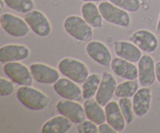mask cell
<instances>
[{
  "mask_svg": "<svg viewBox=\"0 0 160 133\" xmlns=\"http://www.w3.org/2000/svg\"><path fill=\"white\" fill-rule=\"evenodd\" d=\"M17 97L25 107L31 110H43L48 107L51 102V99L47 94L31 85L19 87L17 90Z\"/></svg>",
  "mask_w": 160,
  "mask_h": 133,
  "instance_id": "1",
  "label": "cell"
},
{
  "mask_svg": "<svg viewBox=\"0 0 160 133\" xmlns=\"http://www.w3.org/2000/svg\"><path fill=\"white\" fill-rule=\"evenodd\" d=\"M63 28L69 35L79 42H90L93 37V28L78 15L68 16L64 20Z\"/></svg>",
  "mask_w": 160,
  "mask_h": 133,
  "instance_id": "2",
  "label": "cell"
},
{
  "mask_svg": "<svg viewBox=\"0 0 160 133\" xmlns=\"http://www.w3.org/2000/svg\"><path fill=\"white\" fill-rule=\"evenodd\" d=\"M58 68L64 76L78 84L84 82L90 75L87 65L82 61L74 58H62L59 62Z\"/></svg>",
  "mask_w": 160,
  "mask_h": 133,
  "instance_id": "3",
  "label": "cell"
},
{
  "mask_svg": "<svg viewBox=\"0 0 160 133\" xmlns=\"http://www.w3.org/2000/svg\"><path fill=\"white\" fill-rule=\"evenodd\" d=\"M98 9L103 19L111 24L122 28H128L131 23L130 14L109 1H103L98 5Z\"/></svg>",
  "mask_w": 160,
  "mask_h": 133,
  "instance_id": "4",
  "label": "cell"
},
{
  "mask_svg": "<svg viewBox=\"0 0 160 133\" xmlns=\"http://www.w3.org/2000/svg\"><path fill=\"white\" fill-rule=\"evenodd\" d=\"M0 24L7 34L15 38L24 37L31 30L24 19L9 13L1 14Z\"/></svg>",
  "mask_w": 160,
  "mask_h": 133,
  "instance_id": "5",
  "label": "cell"
},
{
  "mask_svg": "<svg viewBox=\"0 0 160 133\" xmlns=\"http://www.w3.org/2000/svg\"><path fill=\"white\" fill-rule=\"evenodd\" d=\"M3 70L9 79L20 86L31 85L34 82L30 67L20 62L6 63L3 66Z\"/></svg>",
  "mask_w": 160,
  "mask_h": 133,
  "instance_id": "6",
  "label": "cell"
},
{
  "mask_svg": "<svg viewBox=\"0 0 160 133\" xmlns=\"http://www.w3.org/2000/svg\"><path fill=\"white\" fill-rule=\"evenodd\" d=\"M24 20L29 25L31 31L42 38L48 37L52 32L49 20L44 13L38 9H33L25 14Z\"/></svg>",
  "mask_w": 160,
  "mask_h": 133,
  "instance_id": "7",
  "label": "cell"
},
{
  "mask_svg": "<svg viewBox=\"0 0 160 133\" xmlns=\"http://www.w3.org/2000/svg\"><path fill=\"white\" fill-rule=\"evenodd\" d=\"M56 109L62 115L70 119L73 124L78 125L86 119V114L84 106L78 101L66 100L62 98L56 105Z\"/></svg>",
  "mask_w": 160,
  "mask_h": 133,
  "instance_id": "8",
  "label": "cell"
},
{
  "mask_svg": "<svg viewBox=\"0 0 160 133\" xmlns=\"http://www.w3.org/2000/svg\"><path fill=\"white\" fill-rule=\"evenodd\" d=\"M117 79L112 74L104 71L102 74V80L95 99L103 107L106 106L115 95L117 87Z\"/></svg>",
  "mask_w": 160,
  "mask_h": 133,
  "instance_id": "9",
  "label": "cell"
},
{
  "mask_svg": "<svg viewBox=\"0 0 160 133\" xmlns=\"http://www.w3.org/2000/svg\"><path fill=\"white\" fill-rule=\"evenodd\" d=\"M78 84L66 77L59 78L53 84V88L56 93L62 98L73 101H81L83 99L82 89Z\"/></svg>",
  "mask_w": 160,
  "mask_h": 133,
  "instance_id": "10",
  "label": "cell"
},
{
  "mask_svg": "<svg viewBox=\"0 0 160 133\" xmlns=\"http://www.w3.org/2000/svg\"><path fill=\"white\" fill-rule=\"evenodd\" d=\"M87 54L103 67H109L112 62V54L106 44L98 40L90 41L85 46Z\"/></svg>",
  "mask_w": 160,
  "mask_h": 133,
  "instance_id": "11",
  "label": "cell"
},
{
  "mask_svg": "<svg viewBox=\"0 0 160 133\" xmlns=\"http://www.w3.org/2000/svg\"><path fill=\"white\" fill-rule=\"evenodd\" d=\"M30 70L34 81L42 84H54L60 78L59 70L42 63H34Z\"/></svg>",
  "mask_w": 160,
  "mask_h": 133,
  "instance_id": "12",
  "label": "cell"
},
{
  "mask_svg": "<svg viewBox=\"0 0 160 133\" xmlns=\"http://www.w3.org/2000/svg\"><path fill=\"white\" fill-rule=\"evenodd\" d=\"M138 79L142 87H149L156 79V63L149 55H144L138 62Z\"/></svg>",
  "mask_w": 160,
  "mask_h": 133,
  "instance_id": "13",
  "label": "cell"
},
{
  "mask_svg": "<svg viewBox=\"0 0 160 133\" xmlns=\"http://www.w3.org/2000/svg\"><path fill=\"white\" fill-rule=\"evenodd\" d=\"M29 48L20 44H7L0 48V62L2 64L9 62H20L30 56Z\"/></svg>",
  "mask_w": 160,
  "mask_h": 133,
  "instance_id": "14",
  "label": "cell"
},
{
  "mask_svg": "<svg viewBox=\"0 0 160 133\" xmlns=\"http://www.w3.org/2000/svg\"><path fill=\"white\" fill-rule=\"evenodd\" d=\"M130 41L135 44L142 51L152 53L157 49L159 42L156 34L148 30L136 31L130 36Z\"/></svg>",
  "mask_w": 160,
  "mask_h": 133,
  "instance_id": "15",
  "label": "cell"
},
{
  "mask_svg": "<svg viewBox=\"0 0 160 133\" xmlns=\"http://www.w3.org/2000/svg\"><path fill=\"white\" fill-rule=\"evenodd\" d=\"M113 49L118 57L134 64L138 62L142 56V50L135 44L128 41H115Z\"/></svg>",
  "mask_w": 160,
  "mask_h": 133,
  "instance_id": "16",
  "label": "cell"
},
{
  "mask_svg": "<svg viewBox=\"0 0 160 133\" xmlns=\"http://www.w3.org/2000/svg\"><path fill=\"white\" fill-rule=\"evenodd\" d=\"M110 67L116 75L123 79L136 80L138 78V66L126 59L120 57L114 58L111 62Z\"/></svg>",
  "mask_w": 160,
  "mask_h": 133,
  "instance_id": "17",
  "label": "cell"
},
{
  "mask_svg": "<svg viewBox=\"0 0 160 133\" xmlns=\"http://www.w3.org/2000/svg\"><path fill=\"white\" fill-rule=\"evenodd\" d=\"M152 91L149 87H142L138 90L132 99L133 108L137 117L146 115L151 107Z\"/></svg>",
  "mask_w": 160,
  "mask_h": 133,
  "instance_id": "18",
  "label": "cell"
},
{
  "mask_svg": "<svg viewBox=\"0 0 160 133\" xmlns=\"http://www.w3.org/2000/svg\"><path fill=\"white\" fill-rule=\"evenodd\" d=\"M106 122L109 123L117 132H122L126 127V120L119 106L118 102L110 101L106 106Z\"/></svg>",
  "mask_w": 160,
  "mask_h": 133,
  "instance_id": "19",
  "label": "cell"
},
{
  "mask_svg": "<svg viewBox=\"0 0 160 133\" xmlns=\"http://www.w3.org/2000/svg\"><path fill=\"white\" fill-rule=\"evenodd\" d=\"M73 122L65 116L58 115L47 120L42 127V133H66L73 127Z\"/></svg>",
  "mask_w": 160,
  "mask_h": 133,
  "instance_id": "20",
  "label": "cell"
},
{
  "mask_svg": "<svg viewBox=\"0 0 160 133\" xmlns=\"http://www.w3.org/2000/svg\"><path fill=\"white\" fill-rule=\"evenodd\" d=\"M83 106L85 110L86 117L88 120L93 121L97 125H99L106 121L105 109H103V106H101L95 99L92 98L85 100Z\"/></svg>",
  "mask_w": 160,
  "mask_h": 133,
  "instance_id": "21",
  "label": "cell"
},
{
  "mask_svg": "<svg viewBox=\"0 0 160 133\" xmlns=\"http://www.w3.org/2000/svg\"><path fill=\"white\" fill-rule=\"evenodd\" d=\"M82 17L93 28H101L103 24V17L98 6L95 3H84L81 8Z\"/></svg>",
  "mask_w": 160,
  "mask_h": 133,
  "instance_id": "22",
  "label": "cell"
},
{
  "mask_svg": "<svg viewBox=\"0 0 160 133\" xmlns=\"http://www.w3.org/2000/svg\"><path fill=\"white\" fill-rule=\"evenodd\" d=\"M102 76L98 74L94 73L88 76V78L82 83L83 99L88 100L95 96L101 83Z\"/></svg>",
  "mask_w": 160,
  "mask_h": 133,
  "instance_id": "23",
  "label": "cell"
},
{
  "mask_svg": "<svg viewBox=\"0 0 160 133\" xmlns=\"http://www.w3.org/2000/svg\"><path fill=\"white\" fill-rule=\"evenodd\" d=\"M139 89V84L135 80H126L117 84L115 95L118 98H131Z\"/></svg>",
  "mask_w": 160,
  "mask_h": 133,
  "instance_id": "24",
  "label": "cell"
},
{
  "mask_svg": "<svg viewBox=\"0 0 160 133\" xmlns=\"http://www.w3.org/2000/svg\"><path fill=\"white\" fill-rule=\"evenodd\" d=\"M6 6L20 13L26 14L34 9L33 0H4Z\"/></svg>",
  "mask_w": 160,
  "mask_h": 133,
  "instance_id": "25",
  "label": "cell"
},
{
  "mask_svg": "<svg viewBox=\"0 0 160 133\" xmlns=\"http://www.w3.org/2000/svg\"><path fill=\"white\" fill-rule=\"evenodd\" d=\"M119 106L122 111V114L124 116L125 120L128 124H131L134 120V111L133 108L132 101L130 98H120L119 100Z\"/></svg>",
  "mask_w": 160,
  "mask_h": 133,
  "instance_id": "26",
  "label": "cell"
},
{
  "mask_svg": "<svg viewBox=\"0 0 160 133\" xmlns=\"http://www.w3.org/2000/svg\"><path fill=\"white\" fill-rule=\"evenodd\" d=\"M110 3L128 13H135L140 9V0H109Z\"/></svg>",
  "mask_w": 160,
  "mask_h": 133,
  "instance_id": "27",
  "label": "cell"
},
{
  "mask_svg": "<svg viewBox=\"0 0 160 133\" xmlns=\"http://www.w3.org/2000/svg\"><path fill=\"white\" fill-rule=\"evenodd\" d=\"M12 80L6 78H0V95L1 96H9L13 93L15 90V85Z\"/></svg>",
  "mask_w": 160,
  "mask_h": 133,
  "instance_id": "28",
  "label": "cell"
},
{
  "mask_svg": "<svg viewBox=\"0 0 160 133\" xmlns=\"http://www.w3.org/2000/svg\"><path fill=\"white\" fill-rule=\"evenodd\" d=\"M77 129L79 133H98V128L96 124L90 120H84L78 124Z\"/></svg>",
  "mask_w": 160,
  "mask_h": 133,
  "instance_id": "29",
  "label": "cell"
},
{
  "mask_svg": "<svg viewBox=\"0 0 160 133\" xmlns=\"http://www.w3.org/2000/svg\"><path fill=\"white\" fill-rule=\"evenodd\" d=\"M98 133H117V131L109 123H102L98 125Z\"/></svg>",
  "mask_w": 160,
  "mask_h": 133,
  "instance_id": "30",
  "label": "cell"
},
{
  "mask_svg": "<svg viewBox=\"0 0 160 133\" xmlns=\"http://www.w3.org/2000/svg\"><path fill=\"white\" fill-rule=\"evenodd\" d=\"M156 79L159 81L160 84V61L156 64Z\"/></svg>",
  "mask_w": 160,
  "mask_h": 133,
  "instance_id": "31",
  "label": "cell"
},
{
  "mask_svg": "<svg viewBox=\"0 0 160 133\" xmlns=\"http://www.w3.org/2000/svg\"><path fill=\"white\" fill-rule=\"evenodd\" d=\"M156 33H157L159 35H160V13L159 16V19H158L157 25H156Z\"/></svg>",
  "mask_w": 160,
  "mask_h": 133,
  "instance_id": "32",
  "label": "cell"
},
{
  "mask_svg": "<svg viewBox=\"0 0 160 133\" xmlns=\"http://www.w3.org/2000/svg\"><path fill=\"white\" fill-rule=\"evenodd\" d=\"M81 1L84 2V3H97V2L101 3V2L106 1V0H81Z\"/></svg>",
  "mask_w": 160,
  "mask_h": 133,
  "instance_id": "33",
  "label": "cell"
},
{
  "mask_svg": "<svg viewBox=\"0 0 160 133\" xmlns=\"http://www.w3.org/2000/svg\"><path fill=\"white\" fill-rule=\"evenodd\" d=\"M6 5V3H5L4 0H1V6H0V11H2L4 8V6Z\"/></svg>",
  "mask_w": 160,
  "mask_h": 133,
  "instance_id": "34",
  "label": "cell"
}]
</instances>
